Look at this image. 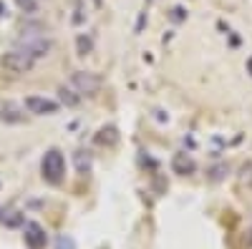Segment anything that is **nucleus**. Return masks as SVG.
Here are the masks:
<instances>
[{"mask_svg":"<svg viewBox=\"0 0 252 249\" xmlns=\"http://www.w3.org/2000/svg\"><path fill=\"white\" fill-rule=\"evenodd\" d=\"M40 174L53 186H58L63 181V176H66V159H63V154L58 149H48L43 154V159H40Z\"/></svg>","mask_w":252,"mask_h":249,"instance_id":"1","label":"nucleus"},{"mask_svg":"<svg viewBox=\"0 0 252 249\" xmlns=\"http://www.w3.org/2000/svg\"><path fill=\"white\" fill-rule=\"evenodd\" d=\"M15 48H20V51H26L31 58H46L48 53H51V48H53V40L51 38H46V35H28V38H23L20 43L15 46Z\"/></svg>","mask_w":252,"mask_h":249,"instance_id":"2","label":"nucleus"},{"mask_svg":"<svg viewBox=\"0 0 252 249\" xmlns=\"http://www.w3.org/2000/svg\"><path fill=\"white\" fill-rule=\"evenodd\" d=\"M3 66L10 73H28L35 66V58H31L26 51H20V48H13V51H8L3 55Z\"/></svg>","mask_w":252,"mask_h":249,"instance_id":"3","label":"nucleus"},{"mask_svg":"<svg viewBox=\"0 0 252 249\" xmlns=\"http://www.w3.org/2000/svg\"><path fill=\"white\" fill-rule=\"evenodd\" d=\"M71 86L76 88V93L81 96H94L98 88H101V78L94 76V73H86V71H76L71 76Z\"/></svg>","mask_w":252,"mask_h":249,"instance_id":"4","label":"nucleus"},{"mask_svg":"<svg viewBox=\"0 0 252 249\" xmlns=\"http://www.w3.org/2000/svg\"><path fill=\"white\" fill-rule=\"evenodd\" d=\"M23 239H26L28 249H46V244H48V234H46V229L38 221H26Z\"/></svg>","mask_w":252,"mask_h":249,"instance_id":"5","label":"nucleus"},{"mask_svg":"<svg viewBox=\"0 0 252 249\" xmlns=\"http://www.w3.org/2000/svg\"><path fill=\"white\" fill-rule=\"evenodd\" d=\"M26 109L35 116H53L58 111V103L51 101V98H43V96H28L26 98Z\"/></svg>","mask_w":252,"mask_h":249,"instance_id":"6","label":"nucleus"},{"mask_svg":"<svg viewBox=\"0 0 252 249\" xmlns=\"http://www.w3.org/2000/svg\"><path fill=\"white\" fill-rule=\"evenodd\" d=\"M172 169H174V174L187 176V174H194V171H197V164H194L192 156H187V154H174V159H172Z\"/></svg>","mask_w":252,"mask_h":249,"instance_id":"7","label":"nucleus"},{"mask_svg":"<svg viewBox=\"0 0 252 249\" xmlns=\"http://www.w3.org/2000/svg\"><path fill=\"white\" fill-rule=\"evenodd\" d=\"M119 141V134L114 126H106V129H101L98 136H96V143H101V146H114V143Z\"/></svg>","mask_w":252,"mask_h":249,"instance_id":"8","label":"nucleus"},{"mask_svg":"<svg viewBox=\"0 0 252 249\" xmlns=\"http://www.w3.org/2000/svg\"><path fill=\"white\" fill-rule=\"evenodd\" d=\"M20 221H23V219H20L18 212H13V209H0V224L15 226V224H20Z\"/></svg>","mask_w":252,"mask_h":249,"instance_id":"9","label":"nucleus"},{"mask_svg":"<svg viewBox=\"0 0 252 249\" xmlns=\"http://www.w3.org/2000/svg\"><path fill=\"white\" fill-rule=\"evenodd\" d=\"M76 166H78V174H89L91 171V156L86 151H78L76 154Z\"/></svg>","mask_w":252,"mask_h":249,"instance_id":"10","label":"nucleus"},{"mask_svg":"<svg viewBox=\"0 0 252 249\" xmlns=\"http://www.w3.org/2000/svg\"><path fill=\"white\" fill-rule=\"evenodd\" d=\"M15 5L23 10V13H28V15H33V13H38V0H15Z\"/></svg>","mask_w":252,"mask_h":249,"instance_id":"11","label":"nucleus"},{"mask_svg":"<svg viewBox=\"0 0 252 249\" xmlns=\"http://www.w3.org/2000/svg\"><path fill=\"white\" fill-rule=\"evenodd\" d=\"M76 46H78V55H89V53H91V48H94L91 38H86V35H78Z\"/></svg>","mask_w":252,"mask_h":249,"instance_id":"12","label":"nucleus"},{"mask_svg":"<svg viewBox=\"0 0 252 249\" xmlns=\"http://www.w3.org/2000/svg\"><path fill=\"white\" fill-rule=\"evenodd\" d=\"M56 249H76V239L68 237V234H61L56 239Z\"/></svg>","mask_w":252,"mask_h":249,"instance_id":"13","label":"nucleus"},{"mask_svg":"<svg viewBox=\"0 0 252 249\" xmlns=\"http://www.w3.org/2000/svg\"><path fill=\"white\" fill-rule=\"evenodd\" d=\"M58 93H61V101L66 103V106H76V103L81 101L78 96H73V91H71V88H61Z\"/></svg>","mask_w":252,"mask_h":249,"instance_id":"14","label":"nucleus"},{"mask_svg":"<svg viewBox=\"0 0 252 249\" xmlns=\"http://www.w3.org/2000/svg\"><path fill=\"white\" fill-rule=\"evenodd\" d=\"M3 118H5V121H20L23 116L18 113V109L13 106V103H5V106H3Z\"/></svg>","mask_w":252,"mask_h":249,"instance_id":"15","label":"nucleus"},{"mask_svg":"<svg viewBox=\"0 0 252 249\" xmlns=\"http://www.w3.org/2000/svg\"><path fill=\"white\" fill-rule=\"evenodd\" d=\"M224 171H227V166H224V164H220V166H215V169L209 171V179H212V181H220V179L224 176Z\"/></svg>","mask_w":252,"mask_h":249,"instance_id":"16","label":"nucleus"},{"mask_svg":"<svg viewBox=\"0 0 252 249\" xmlns=\"http://www.w3.org/2000/svg\"><path fill=\"white\" fill-rule=\"evenodd\" d=\"M172 20H184V10L182 8H174L172 10Z\"/></svg>","mask_w":252,"mask_h":249,"instance_id":"17","label":"nucleus"},{"mask_svg":"<svg viewBox=\"0 0 252 249\" xmlns=\"http://www.w3.org/2000/svg\"><path fill=\"white\" fill-rule=\"evenodd\" d=\"M3 15H5V3L0 0V18H3Z\"/></svg>","mask_w":252,"mask_h":249,"instance_id":"18","label":"nucleus"},{"mask_svg":"<svg viewBox=\"0 0 252 249\" xmlns=\"http://www.w3.org/2000/svg\"><path fill=\"white\" fill-rule=\"evenodd\" d=\"M94 5H96V8H101V5H103V0H94Z\"/></svg>","mask_w":252,"mask_h":249,"instance_id":"19","label":"nucleus"}]
</instances>
